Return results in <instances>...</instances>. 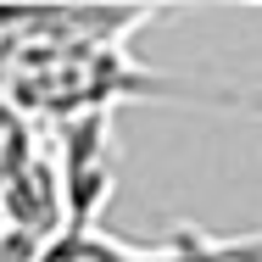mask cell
Masks as SVG:
<instances>
[{"instance_id":"6da1fadb","label":"cell","mask_w":262,"mask_h":262,"mask_svg":"<svg viewBox=\"0 0 262 262\" xmlns=\"http://www.w3.org/2000/svg\"><path fill=\"white\" fill-rule=\"evenodd\" d=\"M56 184H61V234L101 229V207L112 201V117L56 123Z\"/></svg>"},{"instance_id":"7a4b0ae2","label":"cell","mask_w":262,"mask_h":262,"mask_svg":"<svg viewBox=\"0 0 262 262\" xmlns=\"http://www.w3.org/2000/svg\"><path fill=\"white\" fill-rule=\"evenodd\" d=\"M34 262H84V251H78V234H56V240H51V246H45Z\"/></svg>"}]
</instances>
